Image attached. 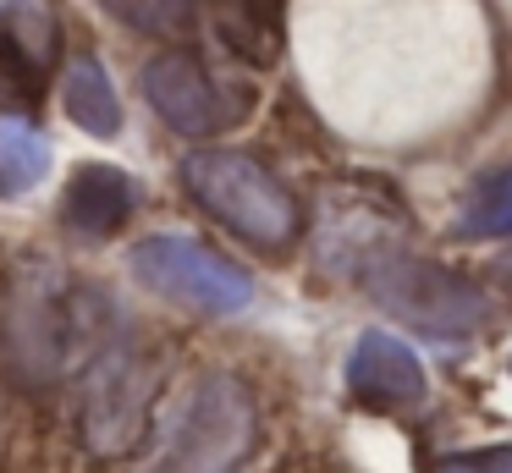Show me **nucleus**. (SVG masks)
Here are the masks:
<instances>
[{"label":"nucleus","mask_w":512,"mask_h":473,"mask_svg":"<svg viewBox=\"0 0 512 473\" xmlns=\"http://www.w3.org/2000/svg\"><path fill=\"white\" fill-rule=\"evenodd\" d=\"M0 341L28 385H50L72 369V358L89 363L105 341V297H94V286H72L56 259H23L6 281Z\"/></svg>","instance_id":"1"},{"label":"nucleus","mask_w":512,"mask_h":473,"mask_svg":"<svg viewBox=\"0 0 512 473\" xmlns=\"http://www.w3.org/2000/svg\"><path fill=\"white\" fill-rule=\"evenodd\" d=\"M182 187L204 215H215L232 237L265 253H287L303 237V204L276 171L237 149H199L182 160Z\"/></svg>","instance_id":"2"},{"label":"nucleus","mask_w":512,"mask_h":473,"mask_svg":"<svg viewBox=\"0 0 512 473\" xmlns=\"http://www.w3.org/2000/svg\"><path fill=\"white\" fill-rule=\"evenodd\" d=\"M160 396V358L133 336H105L78 374V435L94 457H133Z\"/></svg>","instance_id":"3"},{"label":"nucleus","mask_w":512,"mask_h":473,"mask_svg":"<svg viewBox=\"0 0 512 473\" xmlns=\"http://www.w3.org/2000/svg\"><path fill=\"white\" fill-rule=\"evenodd\" d=\"M358 281L364 292L386 308L397 325L419 330L430 341H463L485 325L490 297L479 292L468 275L446 270V264L424 259V253L408 248H375L358 264Z\"/></svg>","instance_id":"4"},{"label":"nucleus","mask_w":512,"mask_h":473,"mask_svg":"<svg viewBox=\"0 0 512 473\" xmlns=\"http://www.w3.org/2000/svg\"><path fill=\"white\" fill-rule=\"evenodd\" d=\"M259 440V407L237 374L215 369L171 413L149 473H237Z\"/></svg>","instance_id":"5"},{"label":"nucleus","mask_w":512,"mask_h":473,"mask_svg":"<svg viewBox=\"0 0 512 473\" xmlns=\"http://www.w3.org/2000/svg\"><path fill=\"white\" fill-rule=\"evenodd\" d=\"M133 275L149 292L171 297V303L193 308V314H210V319H232L254 303V281H248L243 264L221 259L215 248H204L193 237H177V231H160V237L138 242Z\"/></svg>","instance_id":"6"},{"label":"nucleus","mask_w":512,"mask_h":473,"mask_svg":"<svg viewBox=\"0 0 512 473\" xmlns=\"http://www.w3.org/2000/svg\"><path fill=\"white\" fill-rule=\"evenodd\" d=\"M61 55L56 0H0V110L39 105Z\"/></svg>","instance_id":"7"},{"label":"nucleus","mask_w":512,"mask_h":473,"mask_svg":"<svg viewBox=\"0 0 512 473\" xmlns=\"http://www.w3.org/2000/svg\"><path fill=\"white\" fill-rule=\"evenodd\" d=\"M144 99L182 138H215V132H226L237 121V105L221 94L210 66L188 50H166L144 66Z\"/></svg>","instance_id":"8"},{"label":"nucleus","mask_w":512,"mask_h":473,"mask_svg":"<svg viewBox=\"0 0 512 473\" xmlns=\"http://www.w3.org/2000/svg\"><path fill=\"white\" fill-rule=\"evenodd\" d=\"M347 391L369 413H408L424 402L430 380H424V363L408 341L386 336V330H364L347 352Z\"/></svg>","instance_id":"9"},{"label":"nucleus","mask_w":512,"mask_h":473,"mask_svg":"<svg viewBox=\"0 0 512 473\" xmlns=\"http://www.w3.org/2000/svg\"><path fill=\"white\" fill-rule=\"evenodd\" d=\"M138 209V182L122 171V165H78L61 193V226L83 242H105L133 220Z\"/></svg>","instance_id":"10"},{"label":"nucleus","mask_w":512,"mask_h":473,"mask_svg":"<svg viewBox=\"0 0 512 473\" xmlns=\"http://www.w3.org/2000/svg\"><path fill=\"white\" fill-rule=\"evenodd\" d=\"M199 22H210L215 39L254 66L276 55V6L270 0H199Z\"/></svg>","instance_id":"11"},{"label":"nucleus","mask_w":512,"mask_h":473,"mask_svg":"<svg viewBox=\"0 0 512 473\" xmlns=\"http://www.w3.org/2000/svg\"><path fill=\"white\" fill-rule=\"evenodd\" d=\"M61 99H67V116L78 121L89 138H116L122 132V99L111 88V72L100 66V55H78L61 77Z\"/></svg>","instance_id":"12"},{"label":"nucleus","mask_w":512,"mask_h":473,"mask_svg":"<svg viewBox=\"0 0 512 473\" xmlns=\"http://www.w3.org/2000/svg\"><path fill=\"white\" fill-rule=\"evenodd\" d=\"M457 237H468V242L512 237V165L485 171L463 193V209H457Z\"/></svg>","instance_id":"13"},{"label":"nucleus","mask_w":512,"mask_h":473,"mask_svg":"<svg viewBox=\"0 0 512 473\" xmlns=\"http://www.w3.org/2000/svg\"><path fill=\"white\" fill-rule=\"evenodd\" d=\"M45 171H50V143L34 127H23V121H6L0 127V198L39 187Z\"/></svg>","instance_id":"14"},{"label":"nucleus","mask_w":512,"mask_h":473,"mask_svg":"<svg viewBox=\"0 0 512 473\" xmlns=\"http://www.w3.org/2000/svg\"><path fill=\"white\" fill-rule=\"evenodd\" d=\"M100 6L138 33H188L199 22V0H100Z\"/></svg>","instance_id":"15"},{"label":"nucleus","mask_w":512,"mask_h":473,"mask_svg":"<svg viewBox=\"0 0 512 473\" xmlns=\"http://www.w3.org/2000/svg\"><path fill=\"white\" fill-rule=\"evenodd\" d=\"M435 473H512V446L501 440V446L452 451V457H441V468H435Z\"/></svg>","instance_id":"16"},{"label":"nucleus","mask_w":512,"mask_h":473,"mask_svg":"<svg viewBox=\"0 0 512 473\" xmlns=\"http://www.w3.org/2000/svg\"><path fill=\"white\" fill-rule=\"evenodd\" d=\"M490 275H496V286H501V292H512V248L496 259V270H490Z\"/></svg>","instance_id":"17"},{"label":"nucleus","mask_w":512,"mask_h":473,"mask_svg":"<svg viewBox=\"0 0 512 473\" xmlns=\"http://www.w3.org/2000/svg\"><path fill=\"white\" fill-rule=\"evenodd\" d=\"M507 369H512V358H507Z\"/></svg>","instance_id":"18"}]
</instances>
